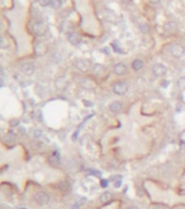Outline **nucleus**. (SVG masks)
<instances>
[{
  "instance_id": "nucleus-1",
  "label": "nucleus",
  "mask_w": 185,
  "mask_h": 209,
  "mask_svg": "<svg viewBox=\"0 0 185 209\" xmlns=\"http://www.w3.org/2000/svg\"><path fill=\"white\" fill-rule=\"evenodd\" d=\"M33 31H34V33H35V35L42 37V36L46 35V33H47V31H48V26H47V24L42 21L35 22L33 25Z\"/></svg>"
},
{
  "instance_id": "nucleus-2",
  "label": "nucleus",
  "mask_w": 185,
  "mask_h": 209,
  "mask_svg": "<svg viewBox=\"0 0 185 209\" xmlns=\"http://www.w3.org/2000/svg\"><path fill=\"white\" fill-rule=\"evenodd\" d=\"M34 200H35V203L38 205V206H45L49 203V196L46 192H37L34 196Z\"/></svg>"
},
{
  "instance_id": "nucleus-3",
  "label": "nucleus",
  "mask_w": 185,
  "mask_h": 209,
  "mask_svg": "<svg viewBox=\"0 0 185 209\" xmlns=\"http://www.w3.org/2000/svg\"><path fill=\"white\" fill-rule=\"evenodd\" d=\"M112 90H113V93L116 95L122 96L128 93V87L126 85V83H124V82H116L113 85V87H112Z\"/></svg>"
},
{
  "instance_id": "nucleus-4",
  "label": "nucleus",
  "mask_w": 185,
  "mask_h": 209,
  "mask_svg": "<svg viewBox=\"0 0 185 209\" xmlns=\"http://www.w3.org/2000/svg\"><path fill=\"white\" fill-rule=\"evenodd\" d=\"M152 74L157 78H162L167 74V68L162 63H156L155 66H152Z\"/></svg>"
},
{
  "instance_id": "nucleus-5",
  "label": "nucleus",
  "mask_w": 185,
  "mask_h": 209,
  "mask_svg": "<svg viewBox=\"0 0 185 209\" xmlns=\"http://www.w3.org/2000/svg\"><path fill=\"white\" fill-rule=\"evenodd\" d=\"M170 52L174 58L179 59L184 54V47L180 44H173L170 48Z\"/></svg>"
},
{
  "instance_id": "nucleus-6",
  "label": "nucleus",
  "mask_w": 185,
  "mask_h": 209,
  "mask_svg": "<svg viewBox=\"0 0 185 209\" xmlns=\"http://www.w3.org/2000/svg\"><path fill=\"white\" fill-rule=\"evenodd\" d=\"M34 50H35L36 56H38V57H43V56H45V54H47L48 47H47V45H46L45 43H43V42H37V43L35 44Z\"/></svg>"
},
{
  "instance_id": "nucleus-7",
  "label": "nucleus",
  "mask_w": 185,
  "mask_h": 209,
  "mask_svg": "<svg viewBox=\"0 0 185 209\" xmlns=\"http://www.w3.org/2000/svg\"><path fill=\"white\" fill-rule=\"evenodd\" d=\"M90 66H92V63H90V61H88L86 59H80L76 61V68L81 72L90 71Z\"/></svg>"
},
{
  "instance_id": "nucleus-8",
  "label": "nucleus",
  "mask_w": 185,
  "mask_h": 209,
  "mask_svg": "<svg viewBox=\"0 0 185 209\" xmlns=\"http://www.w3.org/2000/svg\"><path fill=\"white\" fill-rule=\"evenodd\" d=\"M68 40H69V43L71 44V45L73 46H78L81 44L82 42V37L80 34L78 33H75V32H72V33L68 34Z\"/></svg>"
},
{
  "instance_id": "nucleus-9",
  "label": "nucleus",
  "mask_w": 185,
  "mask_h": 209,
  "mask_svg": "<svg viewBox=\"0 0 185 209\" xmlns=\"http://www.w3.org/2000/svg\"><path fill=\"white\" fill-rule=\"evenodd\" d=\"M22 72H23L24 74L27 75V76H30V75H33L34 72H35V66H34L33 63H24L22 64Z\"/></svg>"
},
{
  "instance_id": "nucleus-10",
  "label": "nucleus",
  "mask_w": 185,
  "mask_h": 209,
  "mask_svg": "<svg viewBox=\"0 0 185 209\" xmlns=\"http://www.w3.org/2000/svg\"><path fill=\"white\" fill-rule=\"evenodd\" d=\"M113 71L116 74L118 75H123L125 74L126 71H128V68L124 63H116V66H113Z\"/></svg>"
},
{
  "instance_id": "nucleus-11",
  "label": "nucleus",
  "mask_w": 185,
  "mask_h": 209,
  "mask_svg": "<svg viewBox=\"0 0 185 209\" xmlns=\"http://www.w3.org/2000/svg\"><path fill=\"white\" fill-rule=\"evenodd\" d=\"M109 110L112 113H119L120 111L122 110V104L120 102H113L109 104Z\"/></svg>"
},
{
  "instance_id": "nucleus-12",
  "label": "nucleus",
  "mask_w": 185,
  "mask_h": 209,
  "mask_svg": "<svg viewBox=\"0 0 185 209\" xmlns=\"http://www.w3.org/2000/svg\"><path fill=\"white\" fill-rule=\"evenodd\" d=\"M48 162L50 166L52 167H58L60 164V157L58 154H54V155L49 156V158H48Z\"/></svg>"
},
{
  "instance_id": "nucleus-13",
  "label": "nucleus",
  "mask_w": 185,
  "mask_h": 209,
  "mask_svg": "<svg viewBox=\"0 0 185 209\" xmlns=\"http://www.w3.org/2000/svg\"><path fill=\"white\" fill-rule=\"evenodd\" d=\"M96 84L90 80V78H84L81 82V86L85 90H92Z\"/></svg>"
},
{
  "instance_id": "nucleus-14",
  "label": "nucleus",
  "mask_w": 185,
  "mask_h": 209,
  "mask_svg": "<svg viewBox=\"0 0 185 209\" xmlns=\"http://www.w3.org/2000/svg\"><path fill=\"white\" fill-rule=\"evenodd\" d=\"M176 28H178V24L175 22L170 21L164 24V31L168 32V33H173L174 31H176Z\"/></svg>"
},
{
  "instance_id": "nucleus-15",
  "label": "nucleus",
  "mask_w": 185,
  "mask_h": 209,
  "mask_svg": "<svg viewBox=\"0 0 185 209\" xmlns=\"http://www.w3.org/2000/svg\"><path fill=\"white\" fill-rule=\"evenodd\" d=\"M111 200H112V194L109 193V192H104L100 196V202L102 204H109Z\"/></svg>"
},
{
  "instance_id": "nucleus-16",
  "label": "nucleus",
  "mask_w": 185,
  "mask_h": 209,
  "mask_svg": "<svg viewBox=\"0 0 185 209\" xmlns=\"http://www.w3.org/2000/svg\"><path fill=\"white\" fill-rule=\"evenodd\" d=\"M143 66H144V62L140 59L134 60L133 63H132V68H133L134 71H139V70L143 69Z\"/></svg>"
},
{
  "instance_id": "nucleus-17",
  "label": "nucleus",
  "mask_w": 185,
  "mask_h": 209,
  "mask_svg": "<svg viewBox=\"0 0 185 209\" xmlns=\"http://www.w3.org/2000/svg\"><path fill=\"white\" fill-rule=\"evenodd\" d=\"M58 187L63 192L71 191V186H70V184L66 182V181H60V182L58 183Z\"/></svg>"
},
{
  "instance_id": "nucleus-18",
  "label": "nucleus",
  "mask_w": 185,
  "mask_h": 209,
  "mask_svg": "<svg viewBox=\"0 0 185 209\" xmlns=\"http://www.w3.org/2000/svg\"><path fill=\"white\" fill-rule=\"evenodd\" d=\"M50 6H51V8H54V10L60 9L61 6H62V0H51Z\"/></svg>"
},
{
  "instance_id": "nucleus-19",
  "label": "nucleus",
  "mask_w": 185,
  "mask_h": 209,
  "mask_svg": "<svg viewBox=\"0 0 185 209\" xmlns=\"http://www.w3.org/2000/svg\"><path fill=\"white\" fill-rule=\"evenodd\" d=\"M139 31L143 34H147V33H149L150 27H149V25H148V24L143 23V24H140V25H139Z\"/></svg>"
},
{
  "instance_id": "nucleus-20",
  "label": "nucleus",
  "mask_w": 185,
  "mask_h": 209,
  "mask_svg": "<svg viewBox=\"0 0 185 209\" xmlns=\"http://www.w3.org/2000/svg\"><path fill=\"white\" fill-rule=\"evenodd\" d=\"M178 85H179V87L182 90H185V76L184 78H181L179 81H178Z\"/></svg>"
},
{
  "instance_id": "nucleus-21",
  "label": "nucleus",
  "mask_w": 185,
  "mask_h": 209,
  "mask_svg": "<svg viewBox=\"0 0 185 209\" xmlns=\"http://www.w3.org/2000/svg\"><path fill=\"white\" fill-rule=\"evenodd\" d=\"M38 1V3L40 4L42 7H48V6H50V2H51V0H37Z\"/></svg>"
},
{
  "instance_id": "nucleus-22",
  "label": "nucleus",
  "mask_w": 185,
  "mask_h": 209,
  "mask_svg": "<svg viewBox=\"0 0 185 209\" xmlns=\"http://www.w3.org/2000/svg\"><path fill=\"white\" fill-rule=\"evenodd\" d=\"M100 71H104V66H100V64H96V66H94V72L98 74V73H99Z\"/></svg>"
},
{
  "instance_id": "nucleus-23",
  "label": "nucleus",
  "mask_w": 185,
  "mask_h": 209,
  "mask_svg": "<svg viewBox=\"0 0 185 209\" xmlns=\"http://www.w3.org/2000/svg\"><path fill=\"white\" fill-rule=\"evenodd\" d=\"M43 136V132L40 130H35L34 131V137L35 138H40Z\"/></svg>"
},
{
  "instance_id": "nucleus-24",
  "label": "nucleus",
  "mask_w": 185,
  "mask_h": 209,
  "mask_svg": "<svg viewBox=\"0 0 185 209\" xmlns=\"http://www.w3.org/2000/svg\"><path fill=\"white\" fill-rule=\"evenodd\" d=\"M108 184H109V180H104V179H102L101 181H100V186H101L102 188L108 187Z\"/></svg>"
},
{
  "instance_id": "nucleus-25",
  "label": "nucleus",
  "mask_w": 185,
  "mask_h": 209,
  "mask_svg": "<svg viewBox=\"0 0 185 209\" xmlns=\"http://www.w3.org/2000/svg\"><path fill=\"white\" fill-rule=\"evenodd\" d=\"M7 140H9V142H13V140H15V134H13V133H9V134L7 135Z\"/></svg>"
},
{
  "instance_id": "nucleus-26",
  "label": "nucleus",
  "mask_w": 185,
  "mask_h": 209,
  "mask_svg": "<svg viewBox=\"0 0 185 209\" xmlns=\"http://www.w3.org/2000/svg\"><path fill=\"white\" fill-rule=\"evenodd\" d=\"M72 209H80V204H78V203L74 204V205L72 206Z\"/></svg>"
},
{
  "instance_id": "nucleus-27",
  "label": "nucleus",
  "mask_w": 185,
  "mask_h": 209,
  "mask_svg": "<svg viewBox=\"0 0 185 209\" xmlns=\"http://www.w3.org/2000/svg\"><path fill=\"white\" fill-rule=\"evenodd\" d=\"M121 183H122V181H118V182L114 183V186H116V188L120 187V186H121Z\"/></svg>"
},
{
  "instance_id": "nucleus-28",
  "label": "nucleus",
  "mask_w": 185,
  "mask_h": 209,
  "mask_svg": "<svg viewBox=\"0 0 185 209\" xmlns=\"http://www.w3.org/2000/svg\"><path fill=\"white\" fill-rule=\"evenodd\" d=\"M149 1L151 3H154V4H157V3H159L160 1H161V0H149Z\"/></svg>"
},
{
  "instance_id": "nucleus-29",
  "label": "nucleus",
  "mask_w": 185,
  "mask_h": 209,
  "mask_svg": "<svg viewBox=\"0 0 185 209\" xmlns=\"http://www.w3.org/2000/svg\"><path fill=\"white\" fill-rule=\"evenodd\" d=\"M168 84H169V82H163V83H162V87H168Z\"/></svg>"
},
{
  "instance_id": "nucleus-30",
  "label": "nucleus",
  "mask_w": 185,
  "mask_h": 209,
  "mask_svg": "<svg viewBox=\"0 0 185 209\" xmlns=\"http://www.w3.org/2000/svg\"><path fill=\"white\" fill-rule=\"evenodd\" d=\"M131 209H137V208H131Z\"/></svg>"
}]
</instances>
